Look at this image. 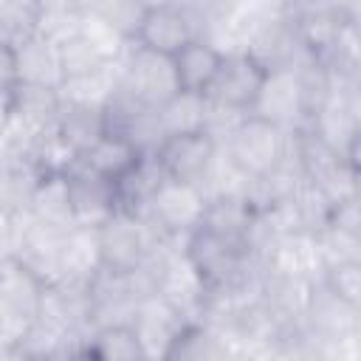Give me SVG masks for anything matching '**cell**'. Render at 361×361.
<instances>
[{
	"instance_id": "1",
	"label": "cell",
	"mask_w": 361,
	"mask_h": 361,
	"mask_svg": "<svg viewBox=\"0 0 361 361\" xmlns=\"http://www.w3.org/2000/svg\"><path fill=\"white\" fill-rule=\"evenodd\" d=\"M99 254H102V268L107 271H135L138 265H144L161 245H175L183 248L178 243H169L164 237H158L144 217L130 214V212H116L113 217H107L99 228Z\"/></svg>"
},
{
	"instance_id": "2",
	"label": "cell",
	"mask_w": 361,
	"mask_h": 361,
	"mask_svg": "<svg viewBox=\"0 0 361 361\" xmlns=\"http://www.w3.org/2000/svg\"><path fill=\"white\" fill-rule=\"evenodd\" d=\"M203 209H206V197L195 183H180L166 178L138 217H144V223L158 237L183 245L186 237L200 226Z\"/></svg>"
},
{
	"instance_id": "3",
	"label": "cell",
	"mask_w": 361,
	"mask_h": 361,
	"mask_svg": "<svg viewBox=\"0 0 361 361\" xmlns=\"http://www.w3.org/2000/svg\"><path fill=\"white\" fill-rule=\"evenodd\" d=\"M203 37V8L200 3H147L135 42L175 56L183 45Z\"/></svg>"
},
{
	"instance_id": "4",
	"label": "cell",
	"mask_w": 361,
	"mask_h": 361,
	"mask_svg": "<svg viewBox=\"0 0 361 361\" xmlns=\"http://www.w3.org/2000/svg\"><path fill=\"white\" fill-rule=\"evenodd\" d=\"M118 90H124L147 107H161L169 96L178 93L172 56L130 42L118 59Z\"/></svg>"
},
{
	"instance_id": "5",
	"label": "cell",
	"mask_w": 361,
	"mask_h": 361,
	"mask_svg": "<svg viewBox=\"0 0 361 361\" xmlns=\"http://www.w3.org/2000/svg\"><path fill=\"white\" fill-rule=\"evenodd\" d=\"M288 138H290V133L268 124L265 118H259L254 113H248L243 118V124L220 147L234 158V164L248 178H259V175H268L271 169H276L285 161Z\"/></svg>"
},
{
	"instance_id": "6",
	"label": "cell",
	"mask_w": 361,
	"mask_h": 361,
	"mask_svg": "<svg viewBox=\"0 0 361 361\" xmlns=\"http://www.w3.org/2000/svg\"><path fill=\"white\" fill-rule=\"evenodd\" d=\"M245 54H248L265 73H271V71H296V68H302L305 62L313 59V54L305 48V42H302V37H299L293 20H290L288 0H285L282 11H279L274 20L262 23V25L254 31V37H251Z\"/></svg>"
},
{
	"instance_id": "7",
	"label": "cell",
	"mask_w": 361,
	"mask_h": 361,
	"mask_svg": "<svg viewBox=\"0 0 361 361\" xmlns=\"http://www.w3.org/2000/svg\"><path fill=\"white\" fill-rule=\"evenodd\" d=\"M104 133L124 138L141 155L155 152L158 144L164 141L158 107H147L133 96H127L124 90H116V96L104 107Z\"/></svg>"
},
{
	"instance_id": "8",
	"label": "cell",
	"mask_w": 361,
	"mask_h": 361,
	"mask_svg": "<svg viewBox=\"0 0 361 361\" xmlns=\"http://www.w3.org/2000/svg\"><path fill=\"white\" fill-rule=\"evenodd\" d=\"M155 296H161L169 307H175L189 324L200 319V310L206 302V282L200 279V274L195 271V265L180 248L164 257L161 271H158Z\"/></svg>"
},
{
	"instance_id": "9",
	"label": "cell",
	"mask_w": 361,
	"mask_h": 361,
	"mask_svg": "<svg viewBox=\"0 0 361 361\" xmlns=\"http://www.w3.org/2000/svg\"><path fill=\"white\" fill-rule=\"evenodd\" d=\"M251 113L265 118L268 124L285 130V133H296V130L307 127L296 71H271V73H265Z\"/></svg>"
},
{
	"instance_id": "10",
	"label": "cell",
	"mask_w": 361,
	"mask_h": 361,
	"mask_svg": "<svg viewBox=\"0 0 361 361\" xmlns=\"http://www.w3.org/2000/svg\"><path fill=\"white\" fill-rule=\"evenodd\" d=\"M68 178V192H71V212H73V226H87L99 228L107 217L118 212V195L116 183L87 172L73 161V166L65 172Z\"/></svg>"
},
{
	"instance_id": "11",
	"label": "cell",
	"mask_w": 361,
	"mask_h": 361,
	"mask_svg": "<svg viewBox=\"0 0 361 361\" xmlns=\"http://www.w3.org/2000/svg\"><path fill=\"white\" fill-rule=\"evenodd\" d=\"M186 324L189 322L175 307H169L161 296L144 299L130 319V327H133L147 361H164Z\"/></svg>"
},
{
	"instance_id": "12",
	"label": "cell",
	"mask_w": 361,
	"mask_h": 361,
	"mask_svg": "<svg viewBox=\"0 0 361 361\" xmlns=\"http://www.w3.org/2000/svg\"><path fill=\"white\" fill-rule=\"evenodd\" d=\"M217 152V144L203 135V133H192V135H169L158 144V149L152 152L158 166L164 169V175L169 180H180V183H200L212 158Z\"/></svg>"
},
{
	"instance_id": "13",
	"label": "cell",
	"mask_w": 361,
	"mask_h": 361,
	"mask_svg": "<svg viewBox=\"0 0 361 361\" xmlns=\"http://www.w3.org/2000/svg\"><path fill=\"white\" fill-rule=\"evenodd\" d=\"M262 79H265V71L248 54L223 56V65H220L214 82L209 85L206 99L234 107V110H243V113H251V107L259 96V87H262Z\"/></svg>"
},
{
	"instance_id": "14",
	"label": "cell",
	"mask_w": 361,
	"mask_h": 361,
	"mask_svg": "<svg viewBox=\"0 0 361 361\" xmlns=\"http://www.w3.org/2000/svg\"><path fill=\"white\" fill-rule=\"evenodd\" d=\"M14 48V76L17 85H37V87H62L65 71L59 59V48L45 39L42 34H31Z\"/></svg>"
},
{
	"instance_id": "15",
	"label": "cell",
	"mask_w": 361,
	"mask_h": 361,
	"mask_svg": "<svg viewBox=\"0 0 361 361\" xmlns=\"http://www.w3.org/2000/svg\"><path fill=\"white\" fill-rule=\"evenodd\" d=\"M305 330L316 336H344L361 330V307H353L341 299H336L324 285L313 282L307 310H305Z\"/></svg>"
},
{
	"instance_id": "16",
	"label": "cell",
	"mask_w": 361,
	"mask_h": 361,
	"mask_svg": "<svg viewBox=\"0 0 361 361\" xmlns=\"http://www.w3.org/2000/svg\"><path fill=\"white\" fill-rule=\"evenodd\" d=\"M268 268L274 274H282V276H290V279L319 282V276L324 271V262H322L316 237L313 234H305V231L285 234L276 243V248L271 251Z\"/></svg>"
},
{
	"instance_id": "17",
	"label": "cell",
	"mask_w": 361,
	"mask_h": 361,
	"mask_svg": "<svg viewBox=\"0 0 361 361\" xmlns=\"http://www.w3.org/2000/svg\"><path fill=\"white\" fill-rule=\"evenodd\" d=\"M45 285L20 262L6 259L0 262V305L11 310L23 322H34L39 316Z\"/></svg>"
},
{
	"instance_id": "18",
	"label": "cell",
	"mask_w": 361,
	"mask_h": 361,
	"mask_svg": "<svg viewBox=\"0 0 361 361\" xmlns=\"http://www.w3.org/2000/svg\"><path fill=\"white\" fill-rule=\"evenodd\" d=\"M172 65H175L178 90L206 96L209 85L214 82V76L223 65V54L214 45H209L206 39H192L172 56Z\"/></svg>"
},
{
	"instance_id": "19",
	"label": "cell",
	"mask_w": 361,
	"mask_h": 361,
	"mask_svg": "<svg viewBox=\"0 0 361 361\" xmlns=\"http://www.w3.org/2000/svg\"><path fill=\"white\" fill-rule=\"evenodd\" d=\"M59 271H62V279H68V282H90L102 271L96 228L71 226L65 231L62 248H59Z\"/></svg>"
},
{
	"instance_id": "20",
	"label": "cell",
	"mask_w": 361,
	"mask_h": 361,
	"mask_svg": "<svg viewBox=\"0 0 361 361\" xmlns=\"http://www.w3.org/2000/svg\"><path fill=\"white\" fill-rule=\"evenodd\" d=\"M138 158H141V152L133 144H127L118 135L104 133L82 155H76V164L85 166L87 172H96V175H102V178L116 183V180H121L138 164Z\"/></svg>"
},
{
	"instance_id": "21",
	"label": "cell",
	"mask_w": 361,
	"mask_h": 361,
	"mask_svg": "<svg viewBox=\"0 0 361 361\" xmlns=\"http://www.w3.org/2000/svg\"><path fill=\"white\" fill-rule=\"evenodd\" d=\"M42 169L25 155H6L0 161V209L28 212L34 192L42 183Z\"/></svg>"
},
{
	"instance_id": "22",
	"label": "cell",
	"mask_w": 361,
	"mask_h": 361,
	"mask_svg": "<svg viewBox=\"0 0 361 361\" xmlns=\"http://www.w3.org/2000/svg\"><path fill=\"white\" fill-rule=\"evenodd\" d=\"M59 110H62V96L56 87H37V85L11 87V118L23 121L37 133L54 127Z\"/></svg>"
},
{
	"instance_id": "23",
	"label": "cell",
	"mask_w": 361,
	"mask_h": 361,
	"mask_svg": "<svg viewBox=\"0 0 361 361\" xmlns=\"http://www.w3.org/2000/svg\"><path fill=\"white\" fill-rule=\"evenodd\" d=\"M116 90H118V62H110L93 73L65 79L59 87V96H62V104L104 110L107 102L116 96Z\"/></svg>"
},
{
	"instance_id": "24",
	"label": "cell",
	"mask_w": 361,
	"mask_h": 361,
	"mask_svg": "<svg viewBox=\"0 0 361 361\" xmlns=\"http://www.w3.org/2000/svg\"><path fill=\"white\" fill-rule=\"evenodd\" d=\"M166 180L164 169L158 166L155 155H141L138 164L121 178L116 180V195H118V209L130 212V214H141L144 206L149 203V197L155 195V189Z\"/></svg>"
},
{
	"instance_id": "25",
	"label": "cell",
	"mask_w": 361,
	"mask_h": 361,
	"mask_svg": "<svg viewBox=\"0 0 361 361\" xmlns=\"http://www.w3.org/2000/svg\"><path fill=\"white\" fill-rule=\"evenodd\" d=\"M31 220L54 226V228H71L73 212H71V192L65 175H45L39 189L31 197V206L25 212Z\"/></svg>"
},
{
	"instance_id": "26",
	"label": "cell",
	"mask_w": 361,
	"mask_h": 361,
	"mask_svg": "<svg viewBox=\"0 0 361 361\" xmlns=\"http://www.w3.org/2000/svg\"><path fill=\"white\" fill-rule=\"evenodd\" d=\"M158 121L164 130V138L169 135H192L203 133L206 121V96L178 90L158 107Z\"/></svg>"
},
{
	"instance_id": "27",
	"label": "cell",
	"mask_w": 361,
	"mask_h": 361,
	"mask_svg": "<svg viewBox=\"0 0 361 361\" xmlns=\"http://www.w3.org/2000/svg\"><path fill=\"white\" fill-rule=\"evenodd\" d=\"M85 355L90 361H147L130 324L96 327L85 344Z\"/></svg>"
},
{
	"instance_id": "28",
	"label": "cell",
	"mask_w": 361,
	"mask_h": 361,
	"mask_svg": "<svg viewBox=\"0 0 361 361\" xmlns=\"http://www.w3.org/2000/svg\"><path fill=\"white\" fill-rule=\"evenodd\" d=\"M164 361H228V341L217 330L195 322L183 327Z\"/></svg>"
},
{
	"instance_id": "29",
	"label": "cell",
	"mask_w": 361,
	"mask_h": 361,
	"mask_svg": "<svg viewBox=\"0 0 361 361\" xmlns=\"http://www.w3.org/2000/svg\"><path fill=\"white\" fill-rule=\"evenodd\" d=\"M56 133L73 149V155H82L99 135H104V110L62 104L56 118Z\"/></svg>"
},
{
	"instance_id": "30",
	"label": "cell",
	"mask_w": 361,
	"mask_h": 361,
	"mask_svg": "<svg viewBox=\"0 0 361 361\" xmlns=\"http://www.w3.org/2000/svg\"><path fill=\"white\" fill-rule=\"evenodd\" d=\"M248 186H251V178L234 164V158L217 147L203 180L197 183V189L203 192L206 200H214V197H248Z\"/></svg>"
},
{
	"instance_id": "31",
	"label": "cell",
	"mask_w": 361,
	"mask_h": 361,
	"mask_svg": "<svg viewBox=\"0 0 361 361\" xmlns=\"http://www.w3.org/2000/svg\"><path fill=\"white\" fill-rule=\"evenodd\" d=\"M254 212L257 209L248 203V197H214V200H206L200 226L214 231V234H223V237H231V240H243Z\"/></svg>"
},
{
	"instance_id": "32",
	"label": "cell",
	"mask_w": 361,
	"mask_h": 361,
	"mask_svg": "<svg viewBox=\"0 0 361 361\" xmlns=\"http://www.w3.org/2000/svg\"><path fill=\"white\" fill-rule=\"evenodd\" d=\"M288 203H290V209H293V214H296L299 231H305V234H319L322 228H327L330 214H333V206H336L322 189H316V186L307 183V180H302V183L290 192Z\"/></svg>"
},
{
	"instance_id": "33",
	"label": "cell",
	"mask_w": 361,
	"mask_h": 361,
	"mask_svg": "<svg viewBox=\"0 0 361 361\" xmlns=\"http://www.w3.org/2000/svg\"><path fill=\"white\" fill-rule=\"evenodd\" d=\"M82 28V3L68 0V3H39V17H37V34L51 39L54 45H62L65 39L76 37Z\"/></svg>"
},
{
	"instance_id": "34",
	"label": "cell",
	"mask_w": 361,
	"mask_h": 361,
	"mask_svg": "<svg viewBox=\"0 0 361 361\" xmlns=\"http://www.w3.org/2000/svg\"><path fill=\"white\" fill-rule=\"evenodd\" d=\"M87 11L96 14L102 23H107L118 37H124L127 42H135L141 17L147 3H133V0H85Z\"/></svg>"
},
{
	"instance_id": "35",
	"label": "cell",
	"mask_w": 361,
	"mask_h": 361,
	"mask_svg": "<svg viewBox=\"0 0 361 361\" xmlns=\"http://www.w3.org/2000/svg\"><path fill=\"white\" fill-rule=\"evenodd\" d=\"M39 3L34 0H0V42L17 45L37 31Z\"/></svg>"
},
{
	"instance_id": "36",
	"label": "cell",
	"mask_w": 361,
	"mask_h": 361,
	"mask_svg": "<svg viewBox=\"0 0 361 361\" xmlns=\"http://www.w3.org/2000/svg\"><path fill=\"white\" fill-rule=\"evenodd\" d=\"M313 237H316L324 268L327 265H341V262H361V234L327 226Z\"/></svg>"
},
{
	"instance_id": "37",
	"label": "cell",
	"mask_w": 361,
	"mask_h": 361,
	"mask_svg": "<svg viewBox=\"0 0 361 361\" xmlns=\"http://www.w3.org/2000/svg\"><path fill=\"white\" fill-rule=\"evenodd\" d=\"M56 48H59V59H62L65 79H71V76H85V73H93V71L110 65V62L93 48V42H90L87 37H82V31H79L76 37L65 39V42L56 45Z\"/></svg>"
},
{
	"instance_id": "38",
	"label": "cell",
	"mask_w": 361,
	"mask_h": 361,
	"mask_svg": "<svg viewBox=\"0 0 361 361\" xmlns=\"http://www.w3.org/2000/svg\"><path fill=\"white\" fill-rule=\"evenodd\" d=\"M319 285H324L336 299L361 307V262L327 265L319 276Z\"/></svg>"
},
{
	"instance_id": "39",
	"label": "cell",
	"mask_w": 361,
	"mask_h": 361,
	"mask_svg": "<svg viewBox=\"0 0 361 361\" xmlns=\"http://www.w3.org/2000/svg\"><path fill=\"white\" fill-rule=\"evenodd\" d=\"M248 113L243 110H234V107H226V104H217V102H209L206 99V121H203V135H209L217 147L228 141V135L243 124Z\"/></svg>"
},
{
	"instance_id": "40",
	"label": "cell",
	"mask_w": 361,
	"mask_h": 361,
	"mask_svg": "<svg viewBox=\"0 0 361 361\" xmlns=\"http://www.w3.org/2000/svg\"><path fill=\"white\" fill-rule=\"evenodd\" d=\"M25 223H28V214L25 212L0 209V262L17 259L20 245H23V237H25Z\"/></svg>"
},
{
	"instance_id": "41",
	"label": "cell",
	"mask_w": 361,
	"mask_h": 361,
	"mask_svg": "<svg viewBox=\"0 0 361 361\" xmlns=\"http://www.w3.org/2000/svg\"><path fill=\"white\" fill-rule=\"evenodd\" d=\"M358 203H361V197H350V200L336 203L327 226H336V228H344V231L361 234V206H358Z\"/></svg>"
},
{
	"instance_id": "42",
	"label": "cell",
	"mask_w": 361,
	"mask_h": 361,
	"mask_svg": "<svg viewBox=\"0 0 361 361\" xmlns=\"http://www.w3.org/2000/svg\"><path fill=\"white\" fill-rule=\"evenodd\" d=\"M25 327H28V322L17 319L11 310H6L0 305V347H17L23 333H25Z\"/></svg>"
},
{
	"instance_id": "43",
	"label": "cell",
	"mask_w": 361,
	"mask_h": 361,
	"mask_svg": "<svg viewBox=\"0 0 361 361\" xmlns=\"http://www.w3.org/2000/svg\"><path fill=\"white\" fill-rule=\"evenodd\" d=\"M17 85L14 76V48L0 42V90H11Z\"/></svg>"
},
{
	"instance_id": "44",
	"label": "cell",
	"mask_w": 361,
	"mask_h": 361,
	"mask_svg": "<svg viewBox=\"0 0 361 361\" xmlns=\"http://www.w3.org/2000/svg\"><path fill=\"white\" fill-rule=\"evenodd\" d=\"M11 118V90H0V133Z\"/></svg>"
},
{
	"instance_id": "45",
	"label": "cell",
	"mask_w": 361,
	"mask_h": 361,
	"mask_svg": "<svg viewBox=\"0 0 361 361\" xmlns=\"http://www.w3.org/2000/svg\"><path fill=\"white\" fill-rule=\"evenodd\" d=\"M0 361H28L20 347H0Z\"/></svg>"
},
{
	"instance_id": "46",
	"label": "cell",
	"mask_w": 361,
	"mask_h": 361,
	"mask_svg": "<svg viewBox=\"0 0 361 361\" xmlns=\"http://www.w3.org/2000/svg\"><path fill=\"white\" fill-rule=\"evenodd\" d=\"M54 361H90L85 353H65V355H59V358H54Z\"/></svg>"
},
{
	"instance_id": "47",
	"label": "cell",
	"mask_w": 361,
	"mask_h": 361,
	"mask_svg": "<svg viewBox=\"0 0 361 361\" xmlns=\"http://www.w3.org/2000/svg\"><path fill=\"white\" fill-rule=\"evenodd\" d=\"M8 155V147H6V138H3V133H0V161Z\"/></svg>"
}]
</instances>
